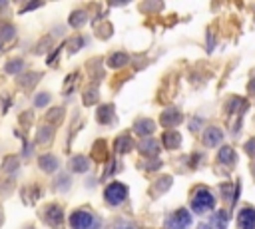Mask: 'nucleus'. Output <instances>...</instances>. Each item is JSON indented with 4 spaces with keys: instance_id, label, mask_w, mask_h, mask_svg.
Instances as JSON below:
<instances>
[{
    "instance_id": "19",
    "label": "nucleus",
    "mask_w": 255,
    "mask_h": 229,
    "mask_svg": "<svg viewBox=\"0 0 255 229\" xmlns=\"http://www.w3.org/2000/svg\"><path fill=\"white\" fill-rule=\"evenodd\" d=\"M86 20H88L86 12H84V10H76V12L70 16V26H74V28H80V26H82Z\"/></svg>"
},
{
    "instance_id": "9",
    "label": "nucleus",
    "mask_w": 255,
    "mask_h": 229,
    "mask_svg": "<svg viewBox=\"0 0 255 229\" xmlns=\"http://www.w3.org/2000/svg\"><path fill=\"white\" fill-rule=\"evenodd\" d=\"M135 131L139 133V135H149L153 129H155V123H153V119H149V117H141V119H137L135 121Z\"/></svg>"
},
{
    "instance_id": "10",
    "label": "nucleus",
    "mask_w": 255,
    "mask_h": 229,
    "mask_svg": "<svg viewBox=\"0 0 255 229\" xmlns=\"http://www.w3.org/2000/svg\"><path fill=\"white\" fill-rule=\"evenodd\" d=\"M88 167H90V163H88V157H84V155H76L70 161V169L74 173H84V171H88Z\"/></svg>"
},
{
    "instance_id": "5",
    "label": "nucleus",
    "mask_w": 255,
    "mask_h": 229,
    "mask_svg": "<svg viewBox=\"0 0 255 229\" xmlns=\"http://www.w3.org/2000/svg\"><path fill=\"white\" fill-rule=\"evenodd\" d=\"M237 223H239L241 229H255V209L253 207H245L243 211H239Z\"/></svg>"
},
{
    "instance_id": "18",
    "label": "nucleus",
    "mask_w": 255,
    "mask_h": 229,
    "mask_svg": "<svg viewBox=\"0 0 255 229\" xmlns=\"http://www.w3.org/2000/svg\"><path fill=\"white\" fill-rule=\"evenodd\" d=\"M133 145H131V137L129 135H122V137H118L116 139V149L120 151V153H126V151H129Z\"/></svg>"
},
{
    "instance_id": "34",
    "label": "nucleus",
    "mask_w": 255,
    "mask_h": 229,
    "mask_svg": "<svg viewBox=\"0 0 255 229\" xmlns=\"http://www.w3.org/2000/svg\"><path fill=\"white\" fill-rule=\"evenodd\" d=\"M30 229H32V227H30Z\"/></svg>"
},
{
    "instance_id": "17",
    "label": "nucleus",
    "mask_w": 255,
    "mask_h": 229,
    "mask_svg": "<svg viewBox=\"0 0 255 229\" xmlns=\"http://www.w3.org/2000/svg\"><path fill=\"white\" fill-rule=\"evenodd\" d=\"M108 64H110L112 68H122V66L128 64V54H124V52H116V54L108 60Z\"/></svg>"
},
{
    "instance_id": "30",
    "label": "nucleus",
    "mask_w": 255,
    "mask_h": 229,
    "mask_svg": "<svg viewBox=\"0 0 255 229\" xmlns=\"http://www.w3.org/2000/svg\"><path fill=\"white\" fill-rule=\"evenodd\" d=\"M197 125H201V117H193V119H191V123H189V127H191V129H197Z\"/></svg>"
},
{
    "instance_id": "4",
    "label": "nucleus",
    "mask_w": 255,
    "mask_h": 229,
    "mask_svg": "<svg viewBox=\"0 0 255 229\" xmlns=\"http://www.w3.org/2000/svg\"><path fill=\"white\" fill-rule=\"evenodd\" d=\"M189 225H191V215L187 209L173 211L165 221V229H187Z\"/></svg>"
},
{
    "instance_id": "15",
    "label": "nucleus",
    "mask_w": 255,
    "mask_h": 229,
    "mask_svg": "<svg viewBox=\"0 0 255 229\" xmlns=\"http://www.w3.org/2000/svg\"><path fill=\"white\" fill-rule=\"evenodd\" d=\"M211 223H213V229H225L227 227V213L225 211H215L213 217H211Z\"/></svg>"
},
{
    "instance_id": "21",
    "label": "nucleus",
    "mask_w": 255,
    "mask_h": 229,
    "mask_svg": "<svg viewBox=\"0 0 255 229\" xmlns=\"http://www.w3.org/2000/svg\"><path fill=\"white\" fill-rule=\"evenodd\" d=\"M22 68H24V62H22V60H12V62H8V64H6V68H4V70H6L8 74H18Z\"/></svg>"
},
{
    "instance_id": "3",
    "label": "nucleus",
    "mask_w": 255,
    "mask_h": 229,
    "mask_svg": "<svg viewBox=\"0 0 255 229\" xmlns=\"http://www.w3.org/2000/svg\"><path fill=\"white\" fill-rule=\"evenodd\" d=\"M104 197H106L108 203L120 205V203L128 197V187H126L124 183H120V181H114V183H110V185L104 189Z\"/></svg>"
},
{
    "instance_id": "12",
    "label": "nucleus",
    "mask_w": 255,
    "mask_h": 229,
    "mask_svg": "<svg viewBox=\"0 0 255 229\" xmlns=\"http://www.w3.org/2000/svg\"><path fill=\"white\" fill-rule=\"evenodd\" d=\"M217 159H219L221 163H225V165H235L237 155H235V151H233L229 145H225V147H221V151H219Z\"/></svg>"
},
{
    "instance_id": "29",
    "label": "nucleus",
    "mask_w": 255,
    "mask_h": 229,
    "mask_svg": "<svg viewBox=\"0 0 255 229\" xmlns=\"http://www.w3.org/2000/svg\"><path fill=\"white\" fill-rule=\"evenodd\" d=\"M128 221H120V225H114V229H135V225H126Z\"/></svg>"
},
{
    "instance_id": "26",
    "label": "nucleus",
    "mask_w": 255,
    "mask_h": 229,
    "mask_svg": "<svg viewBox=\"0 0 255 229\" xmlns=\"http://www.w3.org/2000/svg\"><path fill=\"white\" fill-rule=\"evenodd\" d=\"M245 151L251 153V155H255V137H251V139L245 143Z\"/></svg>"
},
{
    "instance_id": "27",
    "label": "nucleus",
    "mask_w": 255,
    "mask_h": 229,
    "mask_svg": "<svg viewBox=\"0 0 255 229\" xmlns=\"http://www.w3.org/2000/svg\"><path fill=\"white\" fill-rule=\"evenodd\" d=\"M82 44H84V40H82V38H76V40H74V44H70V52H78Z\"/></svg>"
},
{
    "instance_id": "25",
    "label": "nucleus",
    "mask_w": 255,
    "mask_h": 229,
    "mask_svg": "<svg viewBox=\"0 0 255 229\" xmlns=\"http://www.w3.org/2000/svg\"><path fill=\"white\" fill-rule=\"evenodd\" d=\"M36 78H40V76H38V74H34V72H32V74H26V76H24V80H22V86H24V88L32 86V84L36 82Z\"/></svg>"
},
{
    "instance_id": "7",
    "label": "nucleus",
    "mask_w": 255,
    "mask_h": 229,
    "mask_svg": "<svg viewBox=\"0 0 255 229\" xmlns=\"http://www.w3.org/2000/svg\"><path fill=\"white\" fill-rule=\"evenodd\" d=\"M181 121V114L177 112V110H173V108H169V110H165L163 114H161V123L165 125V127H173V125H177Z\"/></svg>"
},
{
    "instance_id": "2",
    "label": "nucleus",
    "mask_w": 255,
    "mask_h": 229,
    "mask_svg": "<svg viewBox=\"0 0 255 229\" xmlns=\"http://www.w3.org/2000/svg\"><path fill=\"white\" fill-rule=\"evenodd\" d=\"M213 205H215V199H213V195H211L205 187L197 189V193H195L193 199H191V207H193L195 213H205V211H209Z\"/></svg>"
},
{
    "instance_id": "14",
    "label": "nucleus",
    "mask_w": 255,
    "mask_h": 229,
    "mask_svg": "<svg viewBox=\"0 0 255 229\" xmlns=\"http://www.w3.org/2000/svg\"><path fill=\"white\" fill-rule=\"evenodd\" d=\"M114 119V108L108 104V106H102L98 110V121L100 123H110Z\"/></svg>"
},
{
    "instance_id": "13",
    "label": "nucleus",
    "mask_w": 255,
    "mask_h": 229,
    "mask_svg": "<svg viewBox=\"0 0 255 229\" xmlns=\"http://www.w3.org/2000/svg\"><path fill=\"white\" fill-rule=\"evenodd\" d=\"M38 163H40V167H42L44 171H48V173L56 171V169H58V165H60V163H58V159H56L54 155H48V153H46V155H42V157L38 159Z\"/></svg>"
},
{
    "instance_id": "24",
    "label": "nucleus",
    "mask_w": 255,
    "mask_h": 229,
    "mask_svg": "<svg viewBox=\"0 0 255 229\" xmlns=\"http://www.w3.org/2000/svg\"><path fill=\"white\" fill-rule=\"evenodd\" d=\"M10 38H14V26H8V24H4V26H2V34H0V40H10Z\"/></svg>"
},
{
    "instance_id": "32",
    "label": "nucleus",
    "mask_w": 255,
    "mask_h": 229,
    "mask_svg": "<svg viewBox=\"0 0 255 229\" xmlns=\"http://www.w3.org/2000/svg\"><path fill=\"white\" fill-rule=\"evenodd\" d=\"M0 223H2V215H0Z\"/></svg>"
},
{
    "instance_id": "20",
    "label": "nucleus",
    "mask_w": 255,
    "mask_h": 229,
    "mask_svg": "<svg viewBox=\"0 0 255 229\" xmlns=\"http://www.w3.org/2000/svg\"><path fill=\"white\" fill-rule=\"evenodd\" d=\"M50 137H52V127L44 125V127L38 129V135H36L38 143H46V141H50Z\"/></svg>"
},
{
    "instance_id": "31",
    "label": "nucleus",
    "mask_w": 255,
    "mask_h": 229,
    "mask_svg": "<svg viewBox=\"0 0 255 229\" xmlns=\"http://www.w3.org/2000/svg\"><path fill=\"white\" fill-rule=\"evenodd\" d=\"M249 90H251V92H255V80H253V82L249 84Z\"/></svg>"
},
{
    "instance_id": "23",
    "label": "nucleus",
    "mask_w": 255,
    "mask_h": 229,
    "mask_svg": "<svg viewBox=\"0 0 255 229\" xmlns=\"http://www.w3.org/2000/svg\"><path fill=\"white\" fill-rule=\"evenodd\" d=\"M50 102V94H46V92H42V94H38L36 98H34V106L36 108H42V106H46Z\"/></svg>"
},
{
    "instance_id": "33",
    "label": "nucleus",
    "mask_w": 255,
    "mask_h": 229,
    "mask_svg": "<svg viewBox=\"0 0 255 229\" xmlns=\"http://www.w3.org/2000/svg\"><path fill=\"white\" fill-rule=\"evenodd\" d=\"M0 44H2V40H0Z\"/></svg>"
},
{
    "instance_id": "28",
    "label": "nucleus",
    "mask_w": 255,
    "mask_h": 229,
    "mask_svg": "<svg viewBox=\"0 0 255 229\" xmlns=\"http://www.w3.org/2000/svg\"><path fill=\"white\" fill-rule=\"evenodd\" d=\"M4 169L16 171V161H14V157H10V161H6V163H4Z\"/></svg>"
},
{
    "instance_id": "11",
    "label": "nucleus",
    "mask_w": 255,
    "mask_h": 229,
    "mask_svg": "<svg viewBox=\"0 0 255 229\" xmlns=\"http://www.w3.org/2000/svg\"><path fill=\"white\" fill-rule=\"evenodd\" d=\"M163 143H165V147L175 149V147H179V143H181V135H179L177 131H173V129H167V131L163 133Z\"/></svg>"
},
{
    "instance_id": "16",
    "label": "nucleus",
    "mask_w": 255,
    "mask_h": 229,
    "mask_svg": "<svg viewBox=\"0 0 255 229\" xmlns=\"http://www.w3.org/2000/svg\"><path fill=\"white\" fill-rule=\"evenodd\" d=\"M137 147H139V151H141L143 155H151V153L155 155V153L159 151V147H157V143H155L153 139H151V141H149V139H145V141H141Z\"/></svg>"
},
{
    "instance_id": "22",
    "label": "nucleus",
    "mask_w": 255,
    "mask_h": 229,
    "mask_svg": "<svg viewBox=\"0 0 255 229\" xmlns=\"http://www.w3.org/2000/svg\"><path fill=\"white\" fill-rule=\"evenodd\" d=\"M96 94H98V90H96V88H90V90H86V96H84V104H86V106L94 104V102L98 100V96H96Z\"/></svg>"
},
{
    "instance_id": "6",
    "label": "nucleus",
    "mask_w": 255,
    "mask_h": 229,
    "mask_svg": "<svg viewBox=\"0 0 255 229\" xmlns=\"http://www.w3.org/2000/svg\"><path fill=\"white\" fill-rule=\"evenodd\" d=\"M223 139V131L219 127H207L205 135H203V143L207 147H213V145H219Z\"/></svg>"
},
{
    "instance_id": "8",
    "label": "nucleus",
    "mask_w": 255,
    "mask_h": 229,
    "mask_svg": "<svg viewBox=\"0 0 255 229\" xmlns=\"http://www.w3.org/2000/svg\"><path fill=\"white\" fill-rule=\"evenodd\" d=\"M62 217H64L62 207L50 205V207L46 209V223H48V225H60V223H62Z\"/></svg>"
},
{
    "instance_id": "1",
    "label": "nucleus",
    "mask_w": 255,
    "mask_h": 229,
    "mask_svg": "<svg viewBox=\"0 0 255 229\" xmlns=\"http://www.w3.org/2000/svg\"><path fill=\"white\" fill-rule=\"evenodd\" d=\"M98 219L92 215V213H88V211H84V209H80V211H74L72 215H70V227L72 229H98Z\"/></svg>"
}]
</instances>
